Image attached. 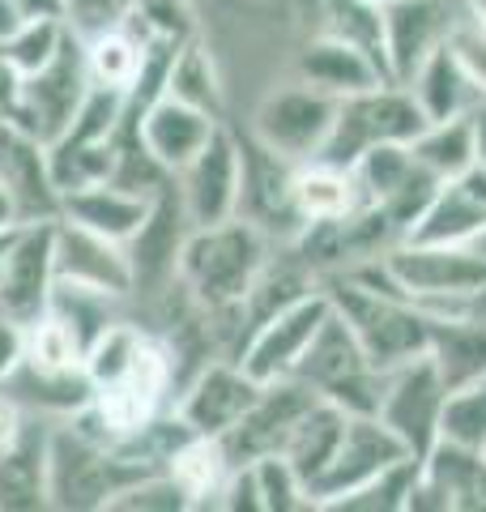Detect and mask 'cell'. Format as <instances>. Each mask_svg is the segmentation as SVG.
Segmentation results:
<instances>
[{
    "instance_id": "obj_52",
    "label": "cell",
    "mask_w": 486,
    "mask_h": 512,
    "mask_svg": "<svg viewBox=\"0 0 486 512\" xmlns=\"http://www.w3.org/2000/svg\"><path fill=\"white\" fill-rule=\"evenodd\" d=\"M9 235H13V231H5V235H0V261H5V248H9Z\"/></svg>"
},
{
    "instance_id": "obj_46",
    "label": "cell",
    "mask_w": 486,
    "mask_h": 512,
    "mask_svg": "<svg viewBox=\"0 0 486 512\" xmlns=\"http://www.w3.org/2000/svg\"><path fill=\"white\" fill-rule=\"evenodd\" d=\"M22 201H18V192H13L5 180H0V235L5 231H18L22 227Z\"/></svg>"
},
{
    "instance_id": "obj_48",
    "label": "cell",
    "mask_w": 486,
    "mask_h": 512,
    "mask_svg": "<svg viewBox=\"0 0 486 512\" xmlns=\"http://www.w3.org/2000/svg\"><path fill=\"white\" fill-rule=\"evenodd\" d=\"M469 128H474V167L486 171V99L469 111Z\"/></svg>"
},
{
    "instance_id": "obj_23",
    "label": "cell",
    "mask_w": 486,
    "mask_h": 512,
    "mask_svg": "<svg viewBox=\"0 0 486 512\" xmlns=\"http://www.w3.org/2000/svg\"><path fill=\"white\" fill-rule=\"evenodd\" d=\"M0 180L18 192L26 222L60 218V192L47 171V146L9 116H0Z\"/></svg>"
},
{
    "instance_id": "obj_7",
    "label": "cell",
    "mask_w": 486,
    "mask_h": 512,
    "mask_svg": "<svg viewBox=\"0 0 486 512\" xmlns=\"http://www.w3.org/2000/svg\"><path fill=\"white\" fill-rule=\"evenodd\" d=\"M329 312H333V299H329L324 286L307 291L303 299L286 303V308H278V312H269L265 320H256V325L248 329V338H243L239 355H235L239 367L261 384L295 376L299 359L307 355V346H312L320 325L329 320Z\"/></svg>"
},
{
    "instance_id": "obj_49",
    "label": "cell",
    "mask_w": 486,
    "mask_h": 512,
    "mask_svg": "<svg viewBox=\"0 0 486 512\" xmlns=\"http://www.w3.org/2000/svg\"><path fill=\"white\" fill-rule=\"evenodd\" d=\"M18 26H22V9H18V0H0V43H5Z\"/></svg>"
},
{
    "instance_id": "obj_25",
    "label": "cell",
    "mask_w": 486,
    "mask_h": 512,
    "mask_svg": "<svg viewBox=\"0 0 486 512\" xmlns=\"http://www.w3.org/2000/svg\"><path fill=\"white\" fill-rule=\"evenodd\" d=\"M154 210V197L145 192H133L116 180H103V184H90V188H73L60 197V218L77 222V227H90L116 244H128L141 227L145 218Z\"/></svg>"
},
{
    "instance_id": "obj_33",
    "label": "cell",
    "mask_w": 486,
    "mask_h": 512,
    "mask_svg": "<svg viewBox=\"0 0 486 512\" xmlns=\"http://www.w3.org/2000/svg\"><path fill=\"white\" fill-rule=\"evenodd\" d=\"M162 94H171V99H180V103H192V107H201L209 116L222 120V77H218V64L209 56V47L197 35L171 56Z\"/></svg>"
},
{
    "instance_id": "obj_13",
    "label": "cell",
    "mask_w": 486,
    "mask_h": 512,
    "mask_svg": "<svg viewBox=\"0 0 486 512\" xmlns=\"http://www.w3.org/2000/svg\"><path fill=\"white\" fill-rule=\"evenodd\" d=\"M316 402H320V393L312 389V384H303L299 376H282V380L261 384L256 402L243 410V419L222 436L231 461L239 466V461H256L265 453H282L290 431L299 427V419Z\"/></svg>"
},
{
    "instance_id": "obj_35",
    "label": "cell",
    "mask_w": 486,
    "mask_h": 512,
    "mask_svg": "<svg viewBox=\"0 0 486 512\" xmlns=\"http://www.w3.org/2000/svg\"><path fill=\"white\" fill-rule=\"evenodd\" d=\"M414 478H418V461L405 457V461H397V466L380 470L376 478H367L363 487L337 495L324 512H405L410 508Z\"/></svg>"
},
{
    "instance_id": "obj_16",
    "label": "cell",
    "mask_w": 486,
    "mask_h": 512,
    "mask_svg": "<svg viewBox=\"0 0 486 512\" xmlns=\"http://www.w3.org/2000/svg\"><path fill=\"white\" fill-rule=\"evenodd\" d=\"M461 0H393L380 9V39H384V69L388 82H410L414 69L435 47L448 39Z\"/></svg>"
},
{
    "instance_id": "obj_36",
    "label": "cell",
    "mask_w": 486,
    "mask_h": 512,
    "mask_svg": "<svg viewBox=\"0 0 486 512\" xmlns=\"http://www.w3.org/2000/svg\"><path fill=\"white\" fill-rule=\"evenodd\" d=\"M26 363L39 372H77L86 367V346L56 312H43L26 325Z\"/></svg>"
},
{
    "instance_id": "obj_9",
    "label": "cell",
    "mask_w": 486,
    "mask_h": 512,
    "mask_svg": "<svg viewBox=\"0 0 486 512\" xmlns=\"http://www.w3.org/2000/svg\"><path fill=\"white\" fill-rule=\"evenodd\" d=\"M354 180H359L363 205L380 210L388 218V227H393L401 239L418 222V214L427 210L435 188H440V180L418 163L414 150L405 146V141H393V146H371L359 163H354Z\"/></svg>"
},
{
    "instance_id": "obj_54",
    "label": "cell",
    "mask_w": 486,
    "mask_h": 512,
    "mask_svg": "<svg viewBox=\"0 0 486 512\" xmlns=\"http://www.w3.org/2000/svg\"><path fill=\"white\" fill-rule=\"evenodd\" d=\"M482 453H486V448H482Z\"/></svg>"
},
{
    "instance_id": "obj_27",
    "label": "cell",
    "mask_w": 486,
    "mask_h": 512,
    "mask_svg": "<svg viewBox=\"0 0 486 512\" xmlns=\"http://www.w3.org/2000/svg\"><path fill=\"white\" fill-rule=\"evenodd\" d=\"M47 431L26 419L18 444L0 453V512H39L47 508Z\"/></svg>"
},
{
    "instance_id": "obj_12",
    "label": "cell",
    "mask_w": 486,
    "mask_h": 512,
    "mask_svg": "<svg viewBox=\"0 0 486 512\" xmlns=\"http://www.w3.org/2000/svg\"><path fill=\"white\" fill-rule=\"evenodd\" d=\"M56 291V218L22 222L9 235L5 261H0V312L13 320H39Z\"/></svg>"
},
{
    "instance_id": "obj_18",
    "label": "cell",
    "mask_w": 486,
    "mask_h": 512,
    "mask_svg": "<svg viewBox=\"0 0 486 512\" xmlns=\"http://www.w3.org/2000/svg\"><path fill=\"white\" fill-rule=\"evenodd\" d=\"M56 282L90 286V291H103L111 299L137 291L128 248L90 227H77L69 218H56Z\"/></svg>"
},
{
    "instance_id": "obj_17",
    "label": "cell",
    "mask_w": 486,
    "mask_h": 512,
    "mask_svg": "<svg viewBox=\"0 0 486 512\" xmlns=\"http://www.w3.org/2000/svg\"><path fill=\"white\" fill-rule=\"evenodd\" d=\"M261 393V380H252L239 367V359H222V363H205L192 384L175 402V419H180L192 436H214L222 440L231 431L243 410L256 402Z\"/></svg>"
},
{
    "instance_id": "obj_1",
    "label": "cell",
    "mask_w": 486,
    "mask_h": 512,
    "mask_svg": "<svg viewBox=\"0 0 486 512\" xmlns=\"http://www.w3.org/2000/svg\"><path fill=\"white\" fill-rule=\"evenodd\" d=\"M86 376L94 384V397L69 419L90 436L124 440L162 414L175 380V359L171 346L158 342L154 333L128 320H111L86 350Z\"/></svg>"
},
{
    "instance_id": "obj_45",
    "label": "cell",
    "mask_w": 486,
    "mask_h": 512,
    "mask_svg": "<svg viewBox=\"0 0 486 512\" xmlns=\"http://www.w3.org/2000/svg\"><path fill=\"white\" fill-rule=\"evenodd\" d=\"M22 22H69V0H18Z\"/></svg>"
},
{
    "instance_id": "obj_29",
    "label": "cell",
    "mask_w": 486,
    "mask_h": 512,
    "mask_svg": "<svg viewBox=\"0 0 486 512\" xmlns=\"http://www.w3.org/2000/svg\"><path fill=\"white\" fill-rule=\"evenodd\" d=\"M405 90L414 94V103L423 107L427 124L431 120H448V116H465V111H474L482 103V94L469 86V77L461 73V64L452 60V52L440 43L435 52L418 64L414 77L405 82Z\"/></svg>"
},
{
    "instance_id": "obj_22",
    "label": "cell",
    "mask_w": 486,
    "mask_h": 512,
    "mask_svg": "<svg viewBox=\"0 0 486 512\" xmlns=\"http://www.w3.org/2000/svg\"><path fill=\"white\" fill-rule=\"evenodd\" d=\"M299 77L312 82L316 90L333 94V99H346V94H359V90H371L388 82L380 56L363 47L359 39H346V35H333L324 30L312 43L303 47L299 56Z\"/></svg>"
},
{
    "instance_id": "obj_24",
    "label": "cell",
    "mask_w": 486,
    "mask_h": 512,
    "mask_svg": "<svg viewBox=\"0 0 486 512\" xmlns=\"http://www.w3.org/2000/svg\"><path fill=\"white\" fill-rule=\"evenodd\" d=\"M192 231V222L184 214V201L180 192L162 188L154 197V210L145 218V227L128 239V261H133V278H137V291L150 282H162V278H175L180 269V252H184V239Z\"/></svg>"
},
{
    "instance_id": "obj_51",
    "label": "cell",
    "mask_w": 486,
    "mask_h": 512,
    "mask_svg": "<svg viewBox=\"0 0 486 512\" xmlns=\"http://www.w3.org/2000/svg\"><path fill=\"white\" fill-rule=\"evenodd\" d=\"M469 248H474V252L482 256V261H486V231H482V235H478V239H474V244H469Z\"/></svg>"
},
{
    "instance_id": "obj_44",
    "label": "cell",
    "mask_w": 486,
    "mask_h": 512,
    "mask_svg": "<svg viewBox=\"0 0 486 512\" xmlns=\"http://www.w3.org/2000/svg\"><path fill=\"white\" fill-rule=\"evenodd\" d=\"M22 427H26V410L13 402L9 393H0V453H9V448L18 444Z\"/></svg>"
},
{
    "instance_id": "obj_37",
    "label": "cell",
    "mask_w": 486,
    "mask_h": 512,
    "mask_svg": "<svg viewBox=\"0 0 486 512\" xmlns=\"http://www.w3.org/2000/svg\"><path fill=\"white\" fill-rule=\"evenodd\" d=\"M248 466H252V478H256L261 512H316L303 478L290 470V461L282 453H265V457L248 461Z\"/></svg>"
},
{
    "instance_id": "obj_2",
    "label": "cell",
    "mask_w": 486,
    "mask_h": 512,
    "mask_svg": "<svg viewBox=\"0 0 486 512\" xmlns=\"http://www.w3.org/2000/svg\"><path fill=\"white\" fill-rule=\"evenodd\" d=\"M158 466L103 436L81 431L73 419L47 431V508L60 512H107L116 495L154 474Z\"/></svg>"
},
{
    "instance_id": "obj_19",
    "label": "cell",
    "mask_w": 486,
    "mask_h": 512,
    "mask_svg": "<svg viewBox=\"0 0 486 512\" xmlns=\"http://www.w3.org/2000/svg\"><path fill=\"white\" fill-rule=\"evenodd\" d=\"M243 150V197H239V214L252 218L261 231H290V239L299 235V214H295V167L290 158L273 154L261 146L256 137L239 141Z\"/></svg>"
},
{
    "instance_id": "obj_15",
    "label": "cell",
    "mask_w": 486,
    "mask_h": 512,
    "mask_svg": "<svg viewBox=\"0 0 486 512\" xmlns=\"http://www.w3.org/2000/svg\"><path fill=\"white\" fill-rule=\"evenodd\" d=\"M405 457H410L405 444L376 419V414H346L342 444H337L329 470L320 474V483L312 487V508L324 512L337 495L363 487L367 478H376L380 470L397 466V461H405Z\"/></svg>"
},
{
    "instance_id": "obj_40",
    "label": "cell",
    "mask_w": 486,
    "mask_h": 512,
    "mask_svg": "<svg viewBox=\"0 0 486 512\" xmlns=\"http://www.w3.org/2000/svg\"><path fill=\"white\" fill-rule=\"evenodd\" d=\"M188 508H192V500L167 470H154V474L137 478V483H128L116 500L107 504V512H188Z\"/></svg>"
},
{
    "instance_id": "obj_41",
    "label": "cell",
    "mask_w": 486,
    "mask_h": 512,
    "mask_svg": "<svg viewBox=\"0 0 486 512\" xmlns=\"http://www.w3.org/2000/svg\"><path fill=\"white\" fill-rule=\"evenodd\" d=\"M444 47L452 52V60L461 64V73L469 77V86H474L486 99V22H478L474 13L457 9V18H452V26H448Z\"/></svg>"
},
{
    "instance_id": "obj_42",
    "label": "cell",
    "mask_w": 486,
    "mask_h": 512,
    "mask_svg": "<svg viewBox=\"0 0 486 512\" xmlns=\"http://www.w3.org/2000/svg\"><path fill=\"white\" fill-rule=\"evenodd\" d=\"M133 9L137 0H69V26L86 39V35H99V30L120 26Z\"/></svg>"
},
{
    "instance_id": "obj_53",
    "label": "cell",
    "mask_w": 486,
    "mask_h": 512,
    "mask_svg": "<svg viewBox=\"0 0 486 512\" xmlns=\"http://www.w3.org/2000/svg\"><path fill=\"white\" fill-rule=\"evenodd\" d=\"M367 5H376V9H384V5H393V0H367Z\"/></svg>"
},
{
    "instance_id": "obj_32",
    "label": "cell",
    "mask_w": 486,
    "mask_h": 512,
    "mask_svg": "<svg viewBox=\"0 0 486 512\" xmlns=\"http://www.w3.org/2000/svg\"><path fill=\"white\" fill-rule=\"evenodd\" d=\"M145 43L141 30L133 22H120L111 30H99V35H86V64H90V77L99 86H116L133 94L137 77H141V64H145Z\"/></svg>"
},
{
    "instance_id": "obj_39",
    "label": "cell",
    "mask_w": 486,
    "mask_h": 512,
    "mask_svg": "<svg viewBox=\"0 0 486 512\" xmlns=\"http://www.w3.org/2000/svg\"><path fill=\"white\" fill-rule=\"evenodd\" d=\"M64 35H69V22H22L5 43H0V56L9 60V69L18 77H30L60 52Z\"/></svg>"
},
{
    "instance_id": "obj_30",
    "label": "cell",
    "mask_w": 486,
    "mask_h": 512,
    "mask_svg": "<svg viewBox=\"0 0 486 512\" xmlns=\"http://www.w3.org/2000/svg\"><path fill=\"white\" fill-rule=\"evenodd\" d=\"M231 470H235V461L226 453V444L214 436H188L167 457V474L184 487L192 508H218Z\"/></svg>"
},
{
    "instance_id": "obj_43",
    "label": "cell",
    "mask_w": 486,
    "mask_h": 512,
    "mask_svg": "<svg viewBox=\"0 0 486 512\" xmlns=\"http://www.w3.org/2000/svg\"><path fill=\"white\" fill-rule=\"evenodd\" d=\"M26 359V325L13 320L9 312H0V384H5Z\"/></svg>"
},
{
    "instance_id": "obj_5",
    "label": "cell",
    "mask_w": 486,
    "mask_h": 512,
    "mask_svg": "<svg viewBox=\"0 0 486 512\" xmlns=\"http://www.w3.org/2000/svg\"><path fill=\"white\" fill-rule=\"evenodd\" d=\"M295 376L324 397V402L342 406L346 414H376L384 393V372L367 359V350L354 338V329L337 312L320 325V333L299 359Z\"/></svg>"
},
{
    "instance_id": "obj_11",
    "label": "cell",
    "mask_w": 486,
    "mask_h": 512,
    "mask_svg": "<svg viewBox=\"0 0 486 512\" xmlns=\"http://www.w3.org/2000/svg\"><path fill=\"white\" fill-rule=\"evenodd\" d=\"M175 192L184 201L192 227H214L239 214L243 197V150L239 137L226 124L214 128V137L192 154V163L175 171Z\"/></svg>"
},
{
    "instance_id": "obj_4",
    "label": "cell",
    "mask_w": 486,
    "mask_h": 512,
    "mask_svg": "<svg viewBox=\"0 0 486 512\" xmlns=\"http://www.w3.org/2000/svg\"><path fill=\"white\" fill-rule=\"evenodd\" d=\"M423 128H427V116H423V107L414 103V94L401 82H380L371 90L337 99V116H333L329 141H324L320 158L354 167L371 146H393V141L410 146Z\"/></svg>"
},
{
    "instance_id": "obj_6",
    "label": "cell",
    "mask_w": 486,
    "mask_h": 512,
    "mask_svg": "<svg viewBox=\"0 0 486 512\" xmlns=\"http://www.w3.org/2000/svg\"><path fill=\"white\" fill-rule=\"evenodd\" d=\"M90 86H94V77H90V64H86V39L69 26L60 52L47 60L39 73H30L18 82V107H13L9 120L22 124L30 137L43 141V146H52L64 128L73 124Z\"/></svg>"
},
{
    "instance_id": "obj_50",
    "label": "cell",
    "mask_w": 486,
    "mask_h": 512,
    "mask_svg": "<svg viewBox=\"0 0 486 512\" xmlns=\"http://www.w3.org/2000/svg\"><path fill=\"white\" fill-rule=\"evenodd\" d=\"M461 9H465V13H474L478 22H486V0H461Z\"/></svg>"
},
{
    "instance_id": "obj_10",
    "label": "cell",
    "mask_w": 486,
    "mask_h": 512,
    "mask_svg": "<svg viewBox=\"0 0 486 512\" xmlns=\"http://www.w3.org/2000/svg\"><path fill=\"white\" fill-rule=\"evenodd\" d=\"M333 116H337L333 94H324L299 77L295 86L265 94V103L256 107L252 137L261 141V146H269L273 154L290 158V163H307V158H320L324 141H329Z\"/></svg>"
},
{
    "instance_id": "obj_3",
    "label": "cell",
    "mask_w": 486,
    "mask_h": 512,
    "mask_svg": "<svg viewBox=\"0 0 486 512\" xmlns=\"http://www.w3.org/2000/svg\"><path fill=\"white\" fill-rule=\"evenodd\" d=\"M269 265L265 231L252 218H226L214 227H192L180 252L175 278L205 312H239L248 303L256 278Z\"/></svg>"
},
{
    "instance_id": "obj_20",
    "label": "cell",
    "mask_w": 486,
    "mask_h": 512,
    "mask_svg": "<svg viewBox=\"0 0 486 512\" xmlns=\"http://www.w3.org/2000/svg\"><path fill=\"white\" fill-rule=\"evenodd\" d=\"M128 116H133V124H137V137H141L145 154L171 175L184 163H192V154H197L205 141L214 137V128L222 124L218 116H209V111L192 107V103L171 99V94H158V99H150L141 111L128 107Z\"/></svg>"
},
{
    "instance_id": "obj_34",
    "label": "cell",
    "mask_w": 486,
    "mask_h": 512,
    "mask_svg": "<svg viewBox=\"0 0 486 512\" xmlns=\"http://www.w3.org/2000/svg\"><path fill=\"white\" fill-rule=\"evenodd\" d=\"M414 158L423 163L435 180H452L474 167V128H469V111L465 116H448V120H431L423 133L410 141Z\"/></svg>"
},
{
    "instance_id": "obj_31",
    "label": "cell",
    "mask_w": 486,
    "mask_h": 512,
    "mask_svg": "<svg viewBox=\"0 0 486 512\" xmlns=\"http://www.w3.org/2000/svg\"><path fill=\"white\" fill-rule=\"evenodd\" d=\"M342 431H346V410L333 406V402H320L312 406L299 419V427L290 431V440L282 448V457L290 461V470H295L303 478L307 495H312V487L320 483V474L329 470V461L337 453V444H342Z\"/></svg>"
},
{
    "instance_id": "obj_14",
    "label": "cell",
    "mask_w": 486,
    "mask_h": 512,
    "mask_svg": "<svg viewBox=\"0 0 486 512\" xmlns=\"http://www.w3.org/2000/svg\"><path fill=\"white\" fill-rule=\"evenodd\" d=\"M405 512H486V453L440 440L418 461Z\"/></svg>"
},
{
    "instance_id": "obj_47",
    "label": "cell",
    "mask_w": 486,
    "mask_h": 512,
    "mask_svg": "<svg viewBox=\"0 0 486 512\" xmlns=\"http://www.w3.org/2000/svg\"><path fill=\"white\" fill-rule=\"evenodd\" d=\"M18 82L22 77L9 69L5 56H0V116H13V107H18Z\"/></svg>"
},
{
    "instance_id": "obj_26",
    "label": "cell",
    "mask_w": 486,
    "mask_h": 512,
    "mask_svg": "<svg viewBox=\"0 0 486 512\" xmlns=\"http://www.w3.org/2000/svg\"><path fill=\"white\" fill-rule=\"evenodd\" d=\"M427 359L452 389L486 376V316H431Z\"/></svg>"
},
{
    "instance_id": "obj_21",
    "label": "cell",
    "mask_w": 486,
    "mask_h": 512,
    "mask_svg": "<svg viewBox=\"0 0 486 512\" xmlns=\"http://www.w3.org/2000/svg\"><path fill=\"white\" fill-rule=\"evenodd\" d=\"M486 231V171L469 167L465 175L440 180L435 197L427 201V210L418 214V222L405 239L414 244H474Z\"/></svg>"
},
{
    "instance_id": "obj_38",
    "label": "cell",
    "mask_w": 486,
    "mask_h": 512,
    "mask_svg": "<svg viewBox=\"0 0 486 512\" xmlns=\"http://www.w3.org/2000/svg\"><path fill=\"white\" fill-rule=\"evenodd\" d=\"M440 440L465 444V448H486V376L448 393L444 419H440Z\"/></svg>"
},
{
    "instance_id": "obj_8",
    "label": "cell",
    "mask_w": 486,
    "mask_h": 512,
    "mask_svg": "<svg viewBox=\"0 0 486 512\" xmlns=\"http://www.w3.org/2000/svg\"><path fill=\"white\" fill-rule=\"evenodd\" d=\"M448 402V384L435 372V363L427 355H418L401 367L384 372V393L376 419L393 431L405 444V453L414 461H423L435 444H440V419Z\"/></svg>"
},
{
    "instance_id": "obj_28",
    "label": "cell",
    "mask_w": 486,
    "mask_h": 512,
    "mask_svg": "<svg viewBox=\"0 0 486 512\" xmlns=\"http://www.w3.org/2000/svg\"><path fill=\"white\" fill-rule=\"evenodd\" d=\"M363 205L354 167L329 163V158H307L295 167V214L299 222H333L350 218Z\"/></svg>"
}]
</instances>
